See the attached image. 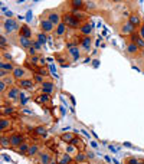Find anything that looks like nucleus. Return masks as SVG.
Masks as SVG:
<instances>
[{
    "instance_id": "obj_38",
    "label": "nucleus",
    "mask_w": 144,
    "mask_h": 164,
    "mask_svg": "<svg viewBox=\"0 0 144 164\" xmlns=\"http://www.w3.org/2000/svg\"><path fill=\"white\" fill-rule=\"evenodd\" d=\"M85 160V156H84L82 153H79L78 156H76V161H84Z\"/></svg>"
},
{
    "instance_id": "obj_45",
    "label": "nucleus",
    "mask_w": 144,
    "mask_h": 164,
    "mask_svg": "<svg viewBox=\"0 0 144 164\" xmlns=\"http://www.w3.org/2000/svg\"><path fill=\"white\" fill-rule=\"evenodd\" d=\"M3 58H4V59H9V61L12 59V58H10V55H9V53H4V55H3Z\"/></svg>"
},
{
    "instance_id": "obj_13",
    "label": "nucleus",
    "mask_w": 144,
    "mask_h": 164,
    "mask_svg": "<svg viewBox=\"0 0 144 164\" xmlns=\"http://www.w3.org/2000/svg\"><path fill=\"white\" fill-rule=\"evenodd\" d=\"M92 29H94L92 23H85V25H82L81 27H79V30H81V33H82L84 36H89L91 32H92Z\"/></svg>"
},
{
    "instance_id": "obj_9",
    "label": "nucleus",
    "mask_w": 144,
    "mask_h": 164,
    "mask_svg": "<svg viewBox=\"0 0 144 164\" xmlns=\"http://www.w3.org/2000/svg\"><path fill=\"white\" fill-rule=\"evenodd\" d=\"M131 42L136 43L140 49H144V40H143V38H141L138 33H133L131 35Z\"/></svg>"
},
{
    "instance_id": "obj_3",
    "label": "nucleus",
    "mask_w": 144,
    "mask_h": 164,
    "mask_svg": "<svg viewBox=\"0 0 144 164\" xmlns=\"http://www.w3.org/2000/svg\"><path fill=\"white\" fill-rule=\"evenodd\" d=\"M54 27H55V25L50 20L41 17V29H42V32H43V33H49V32H52V30H54Z\"/></svg>"
},
{
    "instance_id": "obj_11",
    "label": "nucleus",
    "mask_w": 144,
    "mask_h": 164,
    "mask_svg": "<svg viewBox=\"0 0 144 164\" xmlns=\"http://www.w3.org/2000/svg\"><path fill=\"white\" fill-rule=\"evenodd\" d=\"M19 43H20V46L22 48H25V49H30V48H32V40H30V39L29 38H25V36H19Z\"/></svg>"
},
{
    "instance_id": "obj_31",
    "label": "nucleus",
    "mask_w": 144,
    "mask_h": 164,
    "mask_svg": "<svg viewBox=\"0 0 144 164\" xmlns=\"http://www.w3.org/2000/svg\"><path fill=\"white\" fill-rule=\"evenodd\" d=\"M37 38H39V43H41V45H45V43H46L45 33H39V35H37Z\"/></svg>"
},
{
    "instance_id": "obj_32",
    "label": "nucleus",
    "mask_w": 144,
    "mask_h": 164,
    "mask_svg": "<svg viewBox=\"0 0 144 164\" xmlns=\"http://www.w3.org/2000/svg\"><path fill=\"white\" fill-rule=\"evenodd\" d=\"M9 144H10V138H6V137H2V147H7Z\"/></svg>"
},
{
    "instance_id": "obj_40",
    "label": "nucleus",
    "mask_w": 144,
    "mask_h": 164,
    "mask_svg": "<svg viewBox=\"0 0 144 164\" xmlns=\"http://www.w3.org/2000/svg\"><path fill=\"white\" fill-rule=\"evenodd\" d=\"M37 74H41V75H46L48 72H46L45 68H41V69H37Z\"/></svg>"
},
{
    "instance_id": "obj_7",
    "label": "nucleus",
    "mask_w": 144,
    "mask_h": 164,
    "mask_svg": "<svg viewBox=\"0 0 144 164\" xmlns=\"http://www.w3.org/2000/svg\"><path fill=\"white\" fill-rule=\"evenodd\" d=\"M48 20H50L55 26L61 25V16H59V13H58V12H55V10L49 12V15H48Z\"/></svg>"
},
{
    "instance_id": "obj_42",
    "label": "nucleus",
    "mask_w": 144,
    "mask_h": 164,
    "mask_svg": "<svg viewBox=\"0 0 144 164\" xmlns=\"http://www.w3.org/2000/svg\"><path fill=\"white\" fill-rule=\"evenodd\" d=\"M3 112L4 114H10V112H13V108H3Z\"/></svg>"
},
{
    "instance_id": "obj_4",
    "label": "nucleus",
    "mask_w": 144,
    "mask_h": 164,
    "mask_svg": "<svg viewBox=\"0 0 144 164\" xmlns=\"http://www.w3.org/2000/svg\"><path fill=\"white\" fill-rule=\"evenodd\" d=\"M26 75H28V71H26L25 68L17 66V68H15V71H13V79L22 81V79H25Z\"/></svg>"
},
{
    "instance_id": "obj_29",
    "label": "nucleus",
    "mask_w": 144,
    "mask_h": 164,
    "mask_svg": "<svg viewBox=\"0 0 144 164\" xmlns=\"http://www.w3.org/2000/svg\"><path fill=\"white\" fill-rule=\"evenodd\" d=\"M35 132L37 135H46V128L45 127H37L36 130H35Z\"/></svg>"
},
{
    "instance_id": "obj_26",
    "label": "nucleus",
    "mask_w": 144,
    "mask_h": 164,
    "mask_svg": "<svg viewBox=\"0 0 144 164\" xmlns=\"http://www.w3.org/2000/svg\"><path fill=\"white\" fill-rule=\"evenodd\" d=\"M71 15H72V16H74L76 20H79V22L82 20V19H85V15H84V13H81V12H78V10H74Z\"/></svg>"
},
{
    "instance_id": "obj_36",
    "label": "nucleus",
    "mask_w": 144,
    "mask_h": 164,
    "mask_svg": "<svg viewBox=\"0 0 144 164\" xmlns=\"http://www.w3.org/2000/svg\"><path fill=\"white\" fill-rule=\"evenodd\" d=\"M32 46L35 48V49H36V51H41V48H42V45L39 42H33L32 43Z\"/></svg>"
},
{
    "instance_id": "obj_16",
    "label": "nucleus",
    "mask_w": 144,
    "mask_h": 164,
    "mask_svg": "<svg viewBox=\"0 0 144 164\" xmlns=\"http://www.w3.org/2000/svg\"><path fill=\"white\" fill-rule=\"evenodd\" d=\"M10 125H12V124H10V121H9L7 118H2V120H0V131H2V132H6V131L10 128Z\"/></svg>"
},
{
    "instance_id": "obj_37",
    "label": "nucleus",
    "mask_w": 144,
    "mask_h": 164,
    "mask_svg": "<svg viewBox=\"0 0 144 164\" xmlns=\"http://www.w3.org/2000/svg\"><path fill=\"white\" fill-rule=\"evenodd\" d=\"M35 81H36L37 84H43V78H42L41 75H36V76H35Z\"/></svg>"
},
{
    "instance_id": "obj_2",
    "label": "nucleus",
    "mask_w": 144,
    "mask_h": 164,
    "mask_svg": "<svg viewBox=\"0 0 144 164\" xmlns=\"http://www.w3.org/2000/svg\"><path fill=\"white\" fill-rule=\"evenodd\" d=\"M19 27H20V26H19L17 20H15V19H6V20L3 22V29L6 30L7 33H13V32H16Z\"/></svg>"
},
{
    "instance_id": "obj_39",
    "label": "nucleus",
    "mask_w": 144,
    "mask_h": 164,
    "mask_svg": "<svg viewBox=\"0 0 144 164\" xmlns=\"http://www.w3.org/2000/svg\"><path fill=\"white\" fill-rule=\"evenodd\" d=\"M28 52H29V55H32V56H35V55H36V49H35V48H33V46L30 48V49H29Z\"/></svg>"
},
{
    "instance_id": "obj_15",
    "label": "nucleus",
    "mask_w": 144,
    "mask_h": 164,
    "mask_svg": "<svg viewBox=\"0 0 144 164\" xmlns=\"http://www.w3.org/2000/svg\"><path fill=\"white\" fill-rule=\"evenodd\" d=\"M128 22L131 23L134 27H137V26H141V17L138 16V15H130V19H128Z\"/></svg>"
},
{
    "instance_id": "obj_8",
    "label": "nucleus",
    "mask_w": 144,
    "mask_h": 164,
    "mask_svg": "<svg viewBox=\"0 0 144 164\" xmlns=\"http://www.w3.org/2000/svg\"><path fill=\"white\" fill-rule=\"evenodd\" d=\"M19 95H22V94H20V89L17 88V86H10V88H9V91H7V95H6V97H7L9 99H16Z\"/></svg>"
},
{
    "instance_id": "obj_20",
    "label": "nucleus",
    "mask_w": 144,
    "mask_h": 164,
    "mask_svg": "<svg viewBox=\"0 0 144 164\" xmlns=\"http://www.w3.org/2000/svg\"><path fill=\"white\" fill-rule=\"evenodd\" d=\"M0 68H2V71H6L9 74V72H12L15 71V66H13L10 62H2V65H0Z\"/></svg>"
},
{
    "instance_id": "obj_23",
    "label": "nucleus",
    "mask_w": 144,
    "mask_h": 164,
    "mask_svg": "<svg viewBox=\"0 0 144 164\" xmlns=\"http://www.w3.org/2000/svg\"><path fill=\"white\" fill-rule=\"evenodd\" d=\"M65 30H66V26H65V23H63V22H62L61 25L56 26V35H58V36H62V35L65 33Z\"/></svg>"
},
{
    "instance_id": "obj_17",
    "label": "nucleus",
    "mask_w": 144,
    "mask_h": 164,
    "mask_svg": "<svg viewBox=\"0 0 144 164\" xmlns=\"http://www.w3.org/2000/svg\"><path fill=\"white\" fill-rule=\"evenodd\" d=\"M138 51H140V48L137 46L136 43L130 42V43H128V45H127V52H128V53H130V55H136Z\"/></svg>"
},
{
    "instance_id": "obj_5",
    "label": "nucleus",
    "mask_w": 144,
    "mask_h": 164,
    "mask_svg": "<svg viewBox=\"0 0 144 164\" xmlns=\"http://www.w3.org/2000/svg\"><path fill=\"white\" fill-rule=\"evenodd\" d=\"M22 144H23V137H22L20 134H13L12 137H10V145L12 147H20Z\"/></svg>"
},
{
    "instance_id": "obj_33",
    "label": "nucleus",
    "mask_w": 144,
    "mask_h": 164,
    "mask_svg": "<svg viewBox=\"0 0 144 164\" xmlns=\"http://www.w3.org/2000/svg\"><path fill=\"white\" fill-rule=\"evenodd\" d=\"M30 62H32L33 65H36V63L41 62V58H39L37 55H35V56H32V58H30Z\"/></svg>"
},
{
    "instance_id": "obj_41",
    "label": "nucleus",
    "mask_w": 144,
    "mask_h": 164,
    "mask_svg": "<svg viewBox=\"0 0 144 164\" xmlns=\"http://www.w3.org/2000/svg\"><path fill=\"white\" fill-rule=\"evenodd\" d=\"M4 89H6V84L2 81V84H0V91H2V92H4Z\"/></svg>"
},
{
    "instance_id": "obj_14",
    "label": "nucleus",
    "mask_w": 144,
    "mask_h": 164,
    "mask_svg": "<svg viewBox=\"0 0 144 164\" xmlns=\"http://www.w3.org/2000/svg\"><path fill=\"white\" fill-rule=\"evenodd\" d=\"M91 45H92V39H91V36H84V39L81 40V46H82L84 51H89Z\"/></svg>"
},
{
    "instance_id": "obj_25",
    "label": "nucleus",
    "mask_w": 144,
    "mask_h": 164,
    "mask_svg": "<svg viewBox=\"0 0 144 164\" xmlns=\"http://www.w3.org/2000/svg\"><path fill=\"white\" fill-rule=\"evenodd\" d=\"M50 161V156L48 153H41V163L42 164H48Z\"/></svg>"
},
{
    "instance_id": "obj_10",
    "label": "nucleus",
    "mask_w": 144,
    "mask_h": 164,
    "mask_svg": "<svg viewBox=\"0 0 144 164\" xmlns=\"http://www.w3.org/2000/svg\"><path fill=\"white\" fill-rule=\"evenodd\" d=\"M134 26L130 23V22H127V23H124L123 25V27H121V33L123 35H133L134 33Z\"/></svg>"
},
{
    "instance_id": "obj_35",
    "label": "nucleus",
    "mask_w": 144,
    "mask_h": 164,
    "mask_svg": "<svg viewBox=\"0 0 144 164\" xmlns=\"http://www.w3.org/2000/svg\"><path fill=\"white\" fill-rule=\"evenodd\" d=\"M0 45H2V49H6V38H4V36H2V38H0Z\"/></svg>"
},
{
    "instance_id": "obj_44",
    "label": "nucleus",
    "mask_w": 144,
    "mask_h": 164,
    "mask_svg": "<svg viewBox=\"0 0 144 164\" xmlns=\"http://www.w3.org/2000/svg\"><path fill=\"white\" fill-rule=\"evenodd\" d=\"M75 150V147L74 145H68V153H72Z\"/></svg>"
},
{
    "instance_id": "obj_18",
    "label": "nucleus",
    "mask_w": 144,
    "mask_h": 164,
    "mask_svg": "<svg viewBox=\"0 0 144 164\" xmlns=\"http://www.w3.org/2000/svg\"><path fill=\"white\" fill-rule=\"evenodd\" d=\"M30 35H32V32H30V29H29V26L28 25H22L20 26V35H19V36L30 38Z\"/></svg>"
},
{
    "instance_id": "obj_1",
    "label": "nucleus",
    "mask_w": 144,
    "mask_h": 164,
    "mask_svg": "<svg viewBox=\"0 0 144 164\" xmlns=\"http://www.w3.org/2000/svg\"><path fill=\"white\" fill-rule=\"evenodd\" d=\"M62 20H63V23H65V26H68V27H71V29H76V27H81V22L76 20L71 13H66V15H63V17H62Z\"/></svg>"
},
{
    "instance_id": "obj_43",
    "label": "nucleus",
    "mask_w": 144,
    "mask_h": 164,
    "mask_svg": "<svg viewBox=\"0 0 144 164\" xmlns=\"http://www.w3.org/2000/svg\"><path fill=\"white\" fill-rule=\"evenodd\" d=\"M140 36L143 38V40H144V25H141V29H140Z\"/></svg>"
},
{
    "instance_id": "obj_22",
    "label": "nucleus",
    "mask_w": 144,
    "mask_h": 164,
    "mask_svg": "<svg viewBox=\"0 0 144 164\" xmlns=\"http://www.w3.org/2000/svg\"><path fill=\"white\" fill-rule=\"evenodd\" d=\"M36 101L39 102V104H49L50 98H49V95H48V94H42L41 97L36 98Z\"/></svg>"
},
{
    "instance_id": "obj_28",
    "label": "nucleus",
    "mask_w": 144,
    "mask_h": 164,
    "mask_svg": "<svg viewBox=\"0 0 144 164\" xmlns=\"http://www.w3.org/2000/svg\"><path fill=\"white\" fill-rule=\"evenodd\" d=\"M37 145H32V147H29V151H28V156H35L37 153Z\"/></svg>"
},
{
    "instance_id": "obj_34",
    "label": "nucleus",
    "mask_w": 144,
    "mask_h": 164,
    "mask_svg": "<svg viewBox=\"0 0 144 164\" xmlns=\"http://www.w3.org/2000/svg\"><path fill=\"white\" fill-rule=\"evenodd\" d=\"M127 164H141V163H140V160H137V158L133 157V158H128L127 160Z\"/></svg>"
},
{
    "instance_id": "obj_27",
    "label": "nucleus",
    "mask_w": 144,
    "mask_h": 164,
    "mask_svg": "<svg viewBox=\"0 0 144 164\" xmlns=\"http://www.w3.org/2000/svg\"><path fill=\"white\" fill-rule=\"evenodd\" d=\"M17 151H19V154H28V151H29V145L26 143H23L20 145V147L17 148Z\"/></svg>"
},
{
    "instance_id": "obj_24",
    "label": "nucleus",
    "mask_w": 144,
    "mask_h": 164,
    "mask_svg": "<svg viewBox=\"0 0 144 164\" xmlns=\"http://www.w3.org/2000/svg\"><path fill=\"white\" fill-rule=\"evenodd\" d=\"M71 4H72V7H74L75 10H78V9H82L84 7V2H82V0H72V2H71Z\"/></svg>"
},
{
    "instance_id": "obj_6",
    "label": "nucleus",
    "mask_w": 144,
    "mask_h": 164,
    "mask_svg": "<svg viewBox=\"0 0 144 164\" xmlns=\"http://www.w3.org/2000/svg\"><path fill=\"white\" fill-rule=\"evenodd\" d=\"M54 89H55V85L54 82H50V81H45L43 84H42V92L43 94H52L54 92Z\"/></svg>"
},
{
    "instance_id": "obj_30",
    "label": "nucleus",
    "mask_w": 144,
    "mask_h": 164,
    "mask_svg": "<svg viewBox=\"0 0 144 164\" xmlns=\"http://www.w3.org/2000/svg\"><path fill=\"white\" fill-rule=\"evenodd\" d=\"M69 163H71V157L68 154H65V156L62 157V160L59 161V164H69Z\"/></svg>"
},
{
    "instance_id": "obj_12",
    "label": "nucleus",
    "mask_w": 144,
    "mask_h": 164,
    "mask_svg": "<svg viewBox=\"0 0 144 164\" xmlns=\"http://www.w3.org/2000/svg\"><path fill=\"white\" fill-rule=\"evenodd\" d=\"M33 84H35V81L33 79H22V81H19V85H20V88H23V89H32L33 88Z\"/></svg>"
},
{
    "instance_id": "obj_21",
    "label": "nucleus",
    "mask_w": 144,
    "mask_h": 164,
    "mask_svg": "<svg viewBox=\"0 0 144 164\" xmlns=\"http://www.w3.org/2000/svg\"><path fill=\"white\" fill-rule=\"evenodd\" d=\"M61 140L62 141H65V143H72L75 140V134H72V132H66V134H62V137H61Z\"/></svg>"
},
{
    "instance_id": "obj_19",
    "label": "nucleus",
    "mask_w": 144,
    "mask_h": 164,
    "mask_svg": "<svg viewBox=\"0 0 144 164\" xmlns=\"http://www.w3.org/2000/svg\"><path fill=\"white\" fill-rule=\"evenodd\" d=\"M69 53L72 55V58H74V61H78L79 59V51H78V48L74 46V45H69Z\"/></svg>"
}]
</instances>
